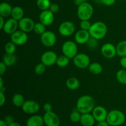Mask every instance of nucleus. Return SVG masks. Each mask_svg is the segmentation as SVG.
Returning a JSON list of instances; mask_svg holds the SVG:
<instances>
[{"label":"nucleus","instance_id":"ddd939ff","mask_svg":"<svg viewBox=\"0 0 126 126\" xmlns=\"http://www.w3.org/2000/svg\"><path fill=\"white\" fill-rule=\"evenodd\" d=\"M101 53L106 59H111L117 55L116 47L111 43H107L101 47Z\"/></svg>","mask_w":126,"mask_h":126},{"label":"nucleus","instance_id":"c9c22d12","mask_svg":"<svg viewBox=\"0 0 126 126\" xmlns=\"http://www.w3.org/2000/svg\"><path fill=\"white\" fill-rule=\"evenodd\" d=\"M98 39H96L95 38L91 37L87 43V46L90 47V49H96L98 46Z\"/></svg>","mask_w":126,"mask_h":126},{"label":"nucleus","instance_id":"a18cd8bd","mask_svg":"<svg viewBox=\"0 0 126 126\" xmlns=\"http://www.w3.org/2000/svg\"><path fill=\"white\" fill-rule=\"evenodd\" d=\"M5 22H6V21L4 20V18L3 17L0 16V30H2L4 26Z\"/></svg>","mask_w":126,"mask_h":126},{"label":"nucleus","instance_id":"6e6552de","mask_svg":"<svg viewBox=\"0 0 126 126\" xmlns=\"http://www.w3.org/2000/svg\"><path fill=\"white\" fill-rule=\"evenodd\" d=\"M28 36L27 33L19 30L11 34V41L16 46H23L28 41Z\"/></svg>","mask_w":126,"mask_h":126},{"label":"nucleus","instance_id":"58836bf2","mask_svg":"<svg viewBox=\"0 0 126 126\" xmlns=\"http://www.w3.org/2000/svg\"><path fill=\"white\" fill-rule=\"evenodd\" d=\"M6 102V96L4 92L0 91V106L2 107Z\"/></svg>","mask_w":126,"mask_h":126},{"label":"nucleus","instance_id":"7ed1b4c3","mask_svg":"<svg viewBox=\"0 0 126 126\" xmlns=\"http://www.w3.org/2000/svg\"><path fill=\"white\" fill-rule=\"evenodd\" d=\"M107 121L110 126H120L126 121L124 113L119 110H113L108 112Z\"/></svg>","mask_w":126,"mask_h":126},{"label":"nucleus","instance_id":"cd10ccee","mask_svg":"<svg viewBox=\"0 0 126 126\" xmlns=\"http://www.w3.org/2000/svg\"><path fill=\"white\" fill-rule=\"evenodd\" d=\"M70 60V59L68 57H67L63 54V55H60V56H58L56 64L59 67L65 68L69 65Z\"/></svg>","mask_w":126,"mask_h":126},{"label":"nucleus","instance_id":"e433bc0d","mask_svg":"<svg viewBox=\"0 0 126 126\" xmlns=\"http://www.w3.org/2000/svg\"><path fill=\"white\" fill-rule=\"evenodd\" d=\"M49 10H50L52 12H53L54 14L57 13V12L59 10V4L57 3L51 4L50 7H49Z\"/></svg>","mask_w":126,"mask_h":126},{"label":"nucleus","instance_id":"9b49d317","mask_svg":"<svg viewBox=\"0 0 126 126\" xmlns=\"http://www.w3.org/2000/svg\"><path fill=\"white\" fill-rule=\"evenodd\" d=\"M43 119L46 126H59L60 124L59 116L52 111L45 113L43 116Z\"/></svg>","mask_w":126,"mask_h":126},{"label":"nucleus","instance_id":"0eeeda50","mask_svg":"<svg viewBox=\"0 0 126 126\" xmlns=\"http://www.w3.org/2000/svg\"><path fill=\"white\" fill-rule=\"evenodd\" d=\"M76 27L71 21H65L60 23L59 27V32L62 36L68 37L75 33Z\"/></svg>","mask_w":126,"mask_h":126},{"label":"nucleus","instance_id":"3c124183","mask_svg":"<svg viewBox=\"0 0 126 126\" xmlns=\"http://www.w3.org/2000/svg\"><path fill=\"white\" fill-rule=\"evenodd\" d=\"M6 1H11V0H6Z\"/></svg>","mask_w":126,"mask_h":126},{"label":"nucleus","instance_id":"f3484780","mask_svg":"<svg viewBox=\"0 0 126 126\" xmlns=\"http://www.w3.org/2000/svg\"><path fill=\"white\" fill-rule=\"evenodd\" d=\"M18 28V21L16 20L14 18L11 17V18H9L5 22L4 26L2 30H3V32L6 34L11 35L15 32H16Z\"/></svg>","mask_w":126,"mask_h":126},{"label":"nucleus","instance_id":"aec40b11","mask_svg":"<svg viewBox=\"0 0 126 126\" xmlns=\"http://www.w3.org/2000/svg\"><path fill=\"white\" fill-rule=\"evenodd\" d=\"M95 121L94 116L89 113L81 114L79 122L82 126H93Z\"/></svg>","mask_w":126,"mask_h":126},{"label":"nucleus","instance_id":"ea45409f","mask_svg":"<svg viewBox=\"0 0 126 126\" xmlns=\"http://www.w3.org/2000/svg\"><path fill=\"white\" fill-rule=\"evenodd\" d=\"M6 69H7V66L5 65L4 63L1 62L0 63V75L1 76H2L6 73Z\"/></svg>","mask_w":126,"mask_h":126},{"label":"nucleus","instance_id":"b1692460","mask_svg":"<svg viewBox=\"0 0 126 126\" xmlns=\"http://www.w3.org/2000/svg\"><path fill=\"white\" fill-rule=\"evenodd\" d=\"M17 62V56L14 54H5L2 58V62L5 63L7 66H11L14 65Z\"/></svg>","mask_w":126,"mask_h":126},{"label":"nucleus","instance_id":"412c9836","mask_svg":"<svg viewBox=\"0 0 126 126\" xmlns=\"http://www.w3.org/2000/svg\"><path fill=\"white\" fill-rule=\"evenodd\" d=\"M12 9L13 7L8 2H1L0 4V16L3 17L4 18H6V17H8L9 16H11Z\"/></svg>","mask_w":126,"mask_h":126},{"label":"nucleus","instance_id":"39448f33","mask_svg":"<svg viewBox=\"0 0 126 126\" xmlns=\"http://www.w3.org/2000/svg\"><path fill=\"white\" fill-rule=\"evenodd\" d=\"M62 51L65 56L70 59H73L78 54V46L76 43L73 41H66L62 46Z\"/></svg>","mask_w":126,"mask_h":126},{"label":"nucleus","instance_id":"c85d7f7f","mask_svg":"<svg viewBox=\"0 0 126 126\" xmlns=\"http://www.w3.org/2000/svg\"><path fill=\"white\" fill-rule=\"evenodd\" d=\"M116 78L118 82L123 85L126 84V69H121L117 71Z\"/></svg>","mask_w":126,"mask_h":126},{"label":"nucleus","instance_id":"a211bd4d","mask_svg":"<svg viewBox=\"0 0 126 126\" xmlns=\"http://www.w3.org/2000/svg\"><path fill=\"white\" fill-rule=\"evenodd\" d=\"M91 37V34H90L89 31L84 30L81 29L75 33V42L77 44H81V45L87 44V43Z\"/></svg>","mask_w":126,"mask_h":126},{"label":"nucleus","instance_id":"5701e85b","mask_svg":"<svg viewBox=\"0 0 126 126\" xmlns=\"http://www.w3.org/2000/svg\"><path fill=\"white\" fill-rule=\"evenodd\" d=\"M66 86L69 89L75 91L79 87V81L78 80V79L75 77H70L66 80Z\"/></svg>","mask_w":126,"mask_h":126},{"label":"nucleus","instance_id":"f704fd0d","mask_svg":"<svg viewBox=\"0 0 126 126\" xmlns=\"http://www.w3.org/2000/svg\"><path fill=\"white\" fill-rule=\"evenodd\" d=\"M91 26H92V24L90 22L89 20H81V22H80V28H81V30L89 31Z\"/></svg>","mask_w":126,"mask_h":126},{"label":"nucleus","instance_id":"2eb2a0df","mask_svg":"<svg viewBox=\"0 0 126 126\" xmlns=\"http://www.w3.org/2000/svg\"><path fill=\"white\" fill-rule=\"evenodd\" d=\"M108 113L106 108L102 106H96L92 111V115L97 122L107 120Z\"/></svg>","mask_w":126,"mask_h":126},{"label":"nucleus","instance_id":"dca6fc26","mask_svg":"<svg viewBox=\"0 0 126 126\" xmlns=\"http://www.w3.org/2000/svg\"><path fill=\"white\" fill-rule=\"evenodd\" d=\"M39 22L45 26H50L54 22V14L49 9L43 11L39 14Z\"/></svg>","mask_w":126,"mask_h":126},{"label":"nucleus","instance_id":"473e14b6","mask_svg":"<svg viewBox=\"0 0 126 126\" xmlns=\"http://www.w3.org/2000/svg\"><path fill=\"white\" fill-rule=\"evenodd\" d=\"M4 50L6 54H14L16 51V45L11 41L7 42L4 46Z\"/></svg>","mask_w":126,"mask_h":126},{"label":"nucleus","instance_id":"de8ad7c7","mask_svg":"<svg viewBox=\"0 0 126 126\" xmlns=\"http://www.w3.org/2000/svg\"><path fill=\"white\" fill-rule=\"evenodd\" d=\"M8 126H22L20 123H18V122H13V123H11L10 124H8Z\"/></svg>","mask_w":126,"mask_h":126},{"label":"nucleus","instance_id":"bb28decb","mask_svg":"<svg viewBox=\"0 0 126 126\" xmlns=\"http://www.w3.org/2000/svg\"><path fill=\"white\" fill-rule=\"evenodd\" d=\"M12 101L14 105L16 106V107H21V108L25 102L23 96L20 94H16L14 95Z\"/></svg>","mask_w":126,"mask_h":126},{"label":"nucleus","instance_id":"4c0bfd02","mask_svg":"<svg viewBox=\"0 0 126 126\" xmlns=\"http://www.w3.org/2000/svg\"><path fill=\"white\" fill-rule=\"evenodd\" d=\"M43 110L45 111V113L52 111V106L50 103H46L43 105Z\"/></svg>","mask_w":126,"mask_h":126},{"label":"nucleus","instance_id":"603ef678","mask_svg":"<svg viewBox=\"0 0 126 126\" xmlns=\"http://www.w3.org/2000/svg\"></svg>","mask_w":126,"mask_h":126},{"label":"nucleus","instance_id":"f257e3e1","mask_svg":"<svg viewBox=\"0 0 126 126\" xmlns=\"http://www.w3.org/2000/svg\"><path fill=\"white\" fill-rule=\"evenodd\" d=\"M95 107V101L94 97L84 95L78 99L76 108L81 114H84L92 112Z\"/></svg>","mask_w":126,"mask_h":126},{"label":"nucleus","instance_id":"09e8293b","mask_svg":"<svg viewBox=\"0 0 126 126\" xmlns=\"http://www.w3.org/2000/svg\"><path fill=\"white\" fill-rule=\"evenodd\" d=\"M0 126H8V124L5 122L4 119H1V121H0Z\"/></svg>","mask_w":126,"mask_h":126},{"label":"nucleus","instance_id":"72a5a7b5","mask_svg":"<svg viewBox=\"0 0 126 126\" xmlns=\"http://www.w3.org/2000/svg\"><path fill=\"white\" fill-rule=\"evenodd\" d=\"M46 67V66L44 65L43 63H38V65H36L35 68H34V73L37 75H42L45 72Z\"/></svg>","mask_w":126,"mask_h":126},{"label":"nucleus","instance_id":"4468645a","mask_svg":"<svg viewBox=\"0 0 126 126\" xmlns=\"http://www.w3.org/2000/svg\"><path fill=\"white\" fill-rule=\"evenodd\" d=\"M34 25V20L30 17H24L18 21V28L27 33L33 31Z\"/></svg>","mask_w":126,"mask_h":126},{"label":"nucleus","instance_id":"c756f323","mask_svg":"<svg viewBox=\"0 0 126 126\" xmlns=\"http://www.w3.org/2000/svg\"><path fill=\"white\" fill-rule=\"evenodd\" d=\"M36 5L38 9L43 11L49 9L51 2L50 0H37Z\"/></svg>","mask_w":126,"mask_h":126},{"label":"nucleus","instance_id":"6ab92c4d","mask_svg":"<svg viewBox=\"0 0 126 126\" xmlns=\"http://www.w3.org/2000/svg\"><path fill=\"white\" fill-rule=\"evenodd\" d=\"M44 124L43 116L34 114L30 117L26 122L27 126H43Z\"/></svg>","mask_w":126,"mask_h":126},{"label":"nucleus","instance_id":"49530a36","mask_svg":"<svg viewBox=\"0 0 126 126\" xmlns=\"http://www.w3.org/2000/svg\"><path fill=\"white\" fill-rule=\"evenodd\" d=\"M85 2H87V0H75L74 1V2H75V4L78 6L82 4V3H84Z\"/></svg>","mask_w":126,"mask_h":126},{"label":"nucleus","instance_id":"9d476101","mask_svg":"<svg viewBox=\"0 0 126 126\" xmlns=\"http://www.w3.org/2000/svg\"><path fill=\"white\" fill-rule=\"evenodd\" d=\"M57 55L52 50H47L43 53L41 57V61L46 66H51L56 64Z\"/></svg>","mask_w":126,"mask_h":126},{"label":"nucleus","instance_id":"8fccbe9b","mask_svg":"<svg viewBox=\"0 0 126 126\" xmlns=\"http://www.w3.org/2000/svg\"><path fill=\"white\" fill-rule=\"evenodd\" d=\"M4 87V81L2 77H0V89Z\"/></svg>","mask_w":126,"mask_h":126},{"label":"nucleus","instance_id":"a878e982","mask_svg":"<svg viewBox=\"0 0 126 126\" xmlns=\"http://www.w3.org/2000/svg\"><path fill=\"white\" fill-rule=\"evenodd\" d=\"M117 55L120 57L126 56V40L119 42L116 46Z\"/></svg>","mask_w":126,"mask_h":126},{"label":"nucleus","instance_id":"393cba45","mask_svg":"<svg viewBox=\"0 0 126 126\" xmlns=\"http://www.w3.org/2000/svg\"><path fill=\"white\" fill-rule=\"evenodd\" d=\"M88 68L90 72L93 75H99L103 71V66L98 62L91 63Z\"/></svg>","mask_w":126,"mask_h":126},{"label":"nucleus","instance_id":"f8f14e48","mask_svg":"<svg viewBox=\"0 0 126 126\" xmlns=\"http://www.w3.org/2000/svg\"><path fill=\"white\" fill-rule=\"evenodd\" d=\"M40 109V105L34 100H27L22 107V110L25 113L28 114H34L38 113Z\"/></svg>","mask_w":126,"mask_h":126},{"label":"nucleus","instance_id":"f03ea898","mask_svg":"<svg viewBox=\"0 0 126 126\" xmlns=\"http://www.w3.org/2000/svg\"><path fill=\"white\" fill-rule=\"evenodd\" d=\"M91 36L96 39H102L107 35L108 32V27L103 22H96L92 24L89 31Z\"/></svg>","mask_w":126,"mask_h":126},{"label":"nucleus","instance_id":"79ce46f5","mask_svg":"<svg viewBox=\"0 0 126 126\" xmlns=\"http://www.w3.org/2000/svg\"><path fill=\"white\" fill-rule=\"evenodd\" d=\"M4 120L5 121V122H6L7 124H10L11 123L14 122V117L12 116L7 115L5 117Z\"/></svg>","mask_w":126,"mask_h":126},{"label":"nucleus","instance_id":"423d86ee","mask_svg":"<svg viewBox=\"0 0 126 126\" xmlns=\"http://www.w3.org/2000/svg\"><path fill=\"white\" fill-rule=\"evenodd\" d=\"M73 63L76 67L80 69H86L89 67L91 60L89 55L84 53H79L73 59Z\"/></svg>","mask_w":126,"mask_h":126},{"label":"nucleus","instance_id":"20e7f679","mask_svg":"<svg viewBox=\"0 0 126 126\" xmlns=\"http://www.w3.org/2000/svg\"><path fill=\"white\" fill-rule=\"evenodd\" d=\"M94 7L87 2H85L78 6L77 15L81 20H90L94 14Z\"/></svg>","mask_w":126,"mask_h":126},{"label":"nucleus","instance_id":"c03bdc74","mask_svg":"<svg viewBox=\"0 0 126 126\" xmlns=\"http://www.w3.org/2000/svg\"><path fill=\"white\" fill-rule=\"evenodd\" d=\"M97 126H110L107 120L103 121L98 122Z\"/></svg>","mask_w":126,"mask_h":126},{"label":"nucleus","instance_id":"2f4dec72","mask_svg":"<svg viewBox=\"0 0 126 126\" xmlns=\"http://www.w3.org/2000/svg\"><path fill=\"white\" fill-rule=\"evenodd\" d=\"M81 113L77 109H75L71 113L70 116V121L73 123H78L80 121V119H81Z\"/></svg>","mask_w":126,"mask_h":126},{"label":"nucleus","instance_id":"1a4fd4ad","mask_svg":"<svg viewBox=\"0 0 126 126\" xmlns=\"http://www.w3.org/2000/svg\"><path fill=\"white\" fill-rule=\"evenodd\" d=\"M56 41V34L52 31H46L41 36V42L43 46L47 47H50L54 46Z\"/></svg>","mask_w":126,"mask_h":126},{"label":"nucleus","instance_id":"a19ab883","mask_svg":"<svg viewBox=\"0 0 126 126\" xmlns=\"http://www.w3.org/2000/svg\"><path fill=\"white\" fill-rule=\"evenodd\" d=\"M116 0H102V4L107 6H111L114 4Z\"/></svg>","mask_w":126,"mask_h":126},{"label":"nucleus","instance_id":"37998d69","mask_svg":"<svg viewBox=\"0 0 126 126\" xmlns=\"http://www.w3.org/2000/svg\"><path fill=\"white\" fill-rule=\"evenodd\" d=\"M120 65L124 69H126V56L121 57Z\"/></svg>","mask_w":126,"mask_h":126},{"label":"nucleus","instance_id":"4be33fe9","mask_svg":"<svg viewBox=\"0 0 126 126\" xmlns=\"http://www.w3.org/2000/svg\"><path fill=\"white\" fill-rule=\"evenodd\" d=\"M12 18L17 21H19L24 17V11L20 6H15L13 7L11 14Z\"/></svg>","mask_w":126,"mask_h":126},{"label":"nucleus","instance_id":"7c9ffc66","mask_svg":"<svg viewBox=\"0 0 126 126\" xmlns=\"http://www.w3.org/2000/svg\"><path fill=\"white\" fill-rule=\"evenodd\" d=\"M46 26L43 24L41 22H37V23H35V25H34L33 32L38 35L41 36L46 31Z\"/></svg>","mask_w":126,"mask_h":126}]
</instances>
